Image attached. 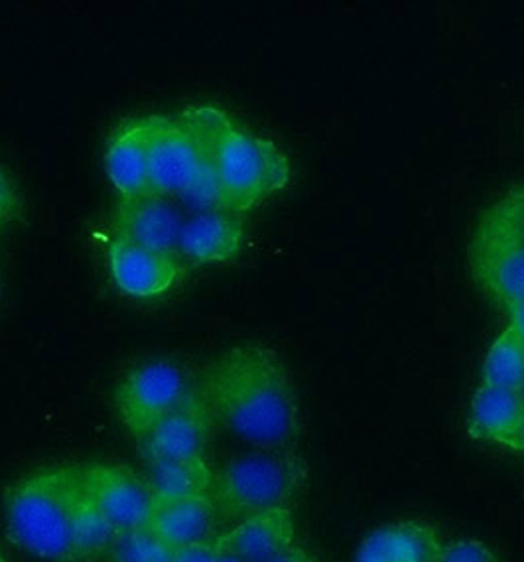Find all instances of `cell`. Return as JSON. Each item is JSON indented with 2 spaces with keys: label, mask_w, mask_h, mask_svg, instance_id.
<instances>
[{
  "label": "cell",
  "mask_w": 524,
  "mask_h": 562,
  "mask_svg": "<svg viewBox=\"0 0 524 562\" xmlns=\"http://www.w3.org/2000/svg\"><path fill=\"white\" fill-rule=\"evenodd\" d=\"M10 541L49 562H89L118 535L89 504L81 465H49L20 477L4 497Z\"/></svg>",
  "instance_id": "6da1fadb"
},
{
  "label": "cell",
  "mask_w": 524,
  "mask_h": 562,
  "mask_svg": "<svg viewBox=\"0 0 524 562\" xmlns=\"http://www.w3.org/2000/svg\"><path fill=\"white\" fill-rule=\"evenodd\" d=\"M200 395L215 420L261 450H286L300 435L296 387L272 349L225 351L205 368Z\"/></svg>",
  "instance_id": "7a4b0ae2"
},
{
  "label": "cell",
  "mask_w": 524,
  "mask_h": 562,
  "mask_svg": "<svg viewBox=\"0 0 524 562\" xmlns=\"http://www.w3.org/2000/svg\"><path fill=\"white\" fill-rule=\"evenodd\" d=\"M469 269L479 291L499 308L524 301V184L499 195L479 217Z\"/></svg>",
  "instance_id": "3957f363"
},
{
  "label": "cell",
  "mask_w": 524,
  "mask_h": 562,
  "mask_svg": "<svg viewBox=\"0 0 524 562\" xmlns=\"http://www.w3.org/2000/svg\"><path fill=\"white\" fill-rule=\"evenodd\" d=\"M304 480V465L284 450H262L239 456L215 472L217 514L229 521L288 507Z\"/></svg>",
  "instance_id": "277c9868"
},
{
  "label": "cell",
  "mask_w": 524,
  "mask_h": 562,
  "mask_svg": "<svg viewBox=\"0 0 524 562\" xmlns=\"http://www.w3.org/2000/svg\"><path fill=\"white\" fill-rule=\"evenodd\" d=\"M215 166L225 210L233 214L251 212L291 184V162L281 148L239 125L219 145Z\"/></svg>",
  "instance_id": "5b68a950"
},
{
  "label": "cell",
  "mask_w": 524,
  "mask_h": 562,
  "mask_svg": "<svg viewBox=\"0 0 524 562\" xmlns=\"http://www.w3.org/2000/svg\"><path fill=\"white\" fill-rule=\"evenodd\" d=\"M89 504L117 535L146 529L155 495L127 465L93 462L81 465Z\"/></svg>",
  "instance_id": "8992f818"
},
{
  "label": "cell",
  "mask_w": 524,
  "mask_h": 562,
  "mask_svg": "<svg viewBox=\"0 0 524 562\" xmlns=\"http://www.w3.org/2000/svg\"><path fill=\"white\" fill-rule=\"evenodd\" d=\"M184 373L168 361H152L133 369L121 381L115 407L123 427L140 438L187 395Z\"/></svg>",
  "instance_id": "52a82bcc"
},
{
  "label": "cell",
  "mask_w": 524,
  "mask_h": 562,
  "mask_svg": "<svg viewBox=\"0 0 524 562\" xmlns=\"http://www.w3.org/2000/svg\"><path fill=\"white\" fill-rule=\"evenodd\" d=\"M214 420L200 391L187 393L170 413L138 438L140 454L146 464L200 458L212 437Z\"/></svg>",
  "instance_id": "ba28073f"
},
{
  "label": "cell",
  "mask_w": 524,
  "mask_h": 562,
  "mask_svg": "<svg viewBox=\"0 0 524 562\" xmlns=\"http://www.w3.org/2000/svg\"><path fill=\"white\" fill-rule=\"evenodd\" d=\"M107 265L118 291L136 301L162 296L182 277V265L175 252L156 251L121 237L109 241Z\"/></svg>",
  "instance_id": "9c48e42d"
},
{
  "label": "cell",
  "mask_w": 524,
  "mask_h": 562,
  "mask_svg": "<svg viewBox=\"0 0 524 562\" xmlns=\"http://www.w3.org/2000/svg\"><path fill=\"white\" fill-rule=\"evenodd\" d=\"M184 222L174 205L156 194L121 198L115 207V233L127 241L145 245L156 251L175 252L180 247Z\"/></svg>",
  "instance_id": "30bf717a"
},
{
  "label": "cell",
  "mask_w": 524,
  "mask_h": 562,
  "mask_svg": "<svg viewBox=\"0 0 524 562\" xmlns=\"http://www.w3.org/2000/svg\"><path fill=\"white\" fill-rule=\"evenodd\" d=\"M296 525L291 507L244 517L215 537L217 547L239 562H269L291 551Z\"/></svg>",
  "instance_id": "8fae6325"
},
{
  "label": "cell",
  "mask_w": 524,
  "mask_h": 562,
  "mask_svg": "<svg viewBox=\"0 0 524 562\" xmlns=\"http://www.w3.org/2000/svg\"><path fill=\"white\" fill-rule=\"evenodd\" d=\"M217 507L212 495L184 499H155L146 529L174 551L215 539Z\"/></svg>",
  "instance_id": "7c38bea8"
},
{
  "label": "cell",
  "mask_w": 524,
  "mask_h": 562,
  "mask_svg": "<svg viewBox=\"0 0 524 562\" xmlns=\"http://www.w3.org/2000/svg\"><path fill=\"white\" fill-rule=\"evenodd\" d=\"M148 143L150 116L123 123L111 136L105 153V170L121 198L152 194Z\"/></svg>",
  "instance_id": "4fadbf2b"
},
{
  "label": "cell",
  "mask_w": 524,
  "mask_h": 562,
  "mask_svg": "<svg viewBox=\"0 0 524 562\" xmlns=\"http://www.w3.org/2000/svg\"><path fill=\"white\" fill-rule=\"evenodd\" d=\"M244 225L233 212H202L184 222L180 249L197 265H225L243 249Z\"/></svg>",
  "instance_id": "5bb4252c"
},
{
  "label": "cell",
  "mask_w": 524,
  "mask_h": 562,
  "mask_svg": "<svg viewBox=\"0 0 524 562\" xmlns=\"http://www.w3.org/2000/svg\"><path fill=\"white\" fill-rule=\"evenodd\" d=\"M524 425V391L481 385L469 411L471 437L513 448Z\"/></svg>",
  "instance_id": "9a60e30c"
},
{
  "label": "cell",
  "mask_w": 524,
  "mask_h": 562,
  "mask_svg": "<svg viewBox=\"0 0 524 562\" xmlns=\"http://www.w3.org/2000/svg\"><path fill=\"white\" fill-rule=\"evenodd\" d=\"M442 544L432 527L424 524H390L363 541L355 562H432Z\"/></svg>",
  "instance_id": "2e32d148"
},
{
  "label": "cell",
  "mask_w": 524,
  "mask_h": 562,
  "mask_svg": "<svg viewBox=\"0 0 524 562\" xmlns=\"http://www.w3.org/2000/svg\"><path fill=\"white\" fill-rule=\"evenodd\" d=\"M215 472L207 464L205 456L187 460L150 462L146 484L155 499H184L212 495Z\"/></svg>",
  "instance_id": "e0dca14e"
},
{
  "label": "cell",
  "mask_w": 524,
  "mask_h": 562,
  "mask_svg": "<svg viewBox=\"0 0 524 562\" xmlns=\"http://www.w3.org/2000/svg\"><path fill=\"white\" fill-rule=\"evenodd\" d=\"M483 385L523 391L524 339L515 328L506 326L489 348L483 363Z\"/></svg>",
  "instance_id": "ac0fdd59"
},
{
  "label": "cell",
  "mask_w": 524,
  "mask_h": 562,
  "mask_svg": "<svg viewBox=\"0 0 524 562\" xmlns=\"http://www.w3.org/2000/svg\"><path fill=\"white\" fill-rule=\"evenodd\" d=\"M113 562H174L175 551L148 529L118 535L111 547Z\"/></svg>",
  "instance_id": "d6986e66"
},
{
  "label": "cell",
  "mask_w": 524,
  "mask_h": 562,
  "mask_svg": "<svg viewBox=\"0 0 524 562\" xmlns=\"http://www.w3.org/2000/svg\"><path fill=\"white\" fill-rule=\"evenodd\" d=\"M437 562H499L486 544L474 539H462L440 549Z\"/></svg>",
  "instance_id": "ffe728a7"
},
{
  "label": "cell",
  "mask_w": 524,
  "mask_h": 562,
  "mask_svg": "<svg viewBox=\"0 0 524 562\" xmlns=\"http://www.w3.org/2000/svg\"><path fill=\"white\" fill-rule=\"evenodd\" d=\"M174 562H239L231 554L221 551L215 539L207 543L194 544L182 551H175Z\"/></svg>",
  "instance_id": "44dd1931"
},
{
  "label": "cell",
  "mask_w": 524,
  "mask_h": 562,
  "mask_svg": "<svg viewBox=\"0 0 524 562\" xmlns=\"http://www.w3.org/2000/svg\"><path fill=\"white\" fill-rule=\"evenodd\" d=\"M20 212V198L7 172L0 168V225L14 220Z\"/></svg>",
  "instance_id": "7402d4cb"
},
{
  "label": "cell",
  "mask_w": 524,
  "mask_h": 562,
  "mask_svg": "<svg viewBox=\"0 0 524 562\" xmlns=\"http://www.w3.org/2000/svg\"><path fill=\"white\" fill-rule=\"evenodd\" d=\"M505 312L509 314V326L515 328L519 336L524 339V301L509 306Z\"/></svg>",
  "instance_id": "603a6c76"
},
{
  "label": "cell",
  "mask_w": 524,
  "mask_h": 562,
  "mask_svg": "<svg viewBox=\"0 0 524 562\" xmlns=\"http://www.w3.org/2000/svg\"><path fill=\"white\" fill-rule=\"evenodd\" d=\"M269 562H316L311 559L310 554L304 553L301 549L298 547H292L291 551H286V553L281 554V557H276V559H272Z\"/></svg>",
  "instance_id": "cb8c5ba5"
},
{
  "label": "cell",
  "mask_w": 524,
  "mask_h": 562,
  "mask_svg": "<svg viewBox=\"0 0 524 562\" xmlns=\"http://www.w3.org/2000/svg\"><path fill=\"white\" fill-rule=\"evenodd\" d=\"M513 450H519V452H523L524 454V425L523 428H521V432H519V437H516Z\"/></svg>",
  "instance_id": "d4e9b609"
},
{
  "label": "cell",
  "mask_w": 524,
  "mask_h": 562,
  "mask_svg": "<svg viewBox=\"0 0 524 562\" xmlns=\"http://www.w3.org/2000/svg\"><path fill=\"white\" fill-rule=\"evenodd\" d=\"M0 562H7V557H4V553L0 551Z\"/></svg>",
  "instance_id": "484cf974"
},
{
  "label": "cell",
  "mask_w": 524,
  "mask_h": 562,
  "mask_svg": "<svg viewBox=\"0 0 524 562\" xmlns=\"http://www.w3.org/2000/svg\"><path fill=\"white\" fill-rule=\"evenodd\" d=\"M432 562H437V559H436V561H432Z\"/></svg>",
  "instance_id": "4316f807"
}]
</instances>
